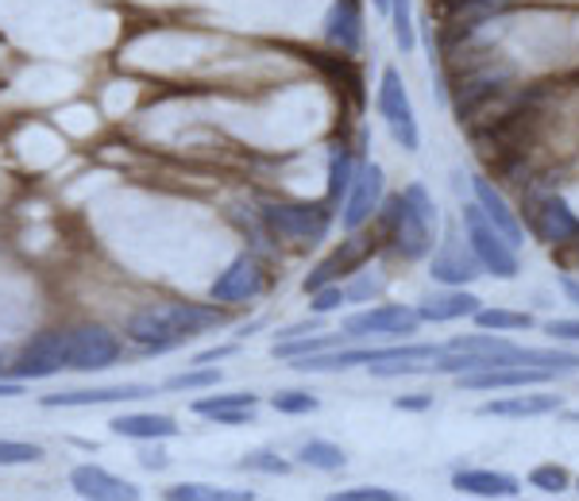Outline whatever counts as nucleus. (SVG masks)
<instances>
[{"instance_id": "34", "label": "nucleus", "mask_w": 579, "mask_h": 501, "mask_svg": "<svg viewBox=\"0 0 579 501\" xmlns=\"http://www.w3.org/2000/svg\"><path fill=\"white\" fill-rule=\"evenodd\" d=\"M333 501H394V490L382 487H359V490H340Z\"/></svg>"}, {"instance_id": "1", "label": "nucleus", "mask_w": 579, "mask_h": 501, "mask_svg": "<svg viewBox=\"0 0 579 501\" xmlns=\"http://www.w3.org/2000/svg\"><path fill=\"white\" fill-rule=\"evenodd\" d=\"M120 340L108 328L85 324L70 332H43L20 351L12 374L15 379H51L59 371H105L120 359Z\"/></svg>"}, {"instance_id": "26", "label": "nucleus", "mask_w": 579, "mask_h": 501, "mask_svg": "<svg viewBox=\"0 0 579 501\" xmlns=\"http://www.w3.org/2000/svg\"><path fill=\"white\" fill-rule=\"evenodd\" d=\"M340 343V335H313V340H283L275 343L278 359H302V355H320V351H333Z\"/></svg>"}, {"instance_id": "14", "label": "nucleus", "mask_w": 579, "mask_h": 501, "mask_svg": "<svg viewBox=\"0 0 579 501\" xmlns=\"http://www.w3.org/2000/svg\"><path fill=\"white\" fill-rule=\"evenodd\" d=\"M534 224H537V232H541L545 244H568V239H579V216L568 209L565 198L537 201Z\"/></svg>"}, {"instance_id": "25", "label": "nucleus", "mask_w": 579, "mask_h": 501, "mask_svg": "<svg viewBox=\"0 0 579 501\" xmlns=\"http://www.w3.org/2000/svg\"><path fill=\"white\" fill-rule=\"evenodd\" d=\"M475 324L495 328V332H522V328H534L529 312H510V309H480L475 312Z\"/></svg>"}, {"instance_id": "10", "label": "nucleus", "mask_w": 579, "mask_h": 501, "mask_svg": "<svg viewBox=\"0 0 579 501\" xmlns=\"http://www.w3.org/2000/svg\"><path fill=\"white\" fill-rule=\"evenodd\" d=\"M155 386L124 382V386H97V390H66V394H46L43 409H85V405H116L131 397H151Z\"/></svg>"}, {"instance_id": "39", "label": "nucleus", "mask_w": 579, "mask_h": 501, "mask_svg": "<svg viewBox=\"0 0 579 501\" xmlns=\"http://www.w3.org/2000/svg\"><path fill=\"white\" fill-rule=\"evenodd\" d=\"M560 286H565V294L579 305V281L572 278V274H560Z\"/></svg>"}, {"instance_id": "11", "label": "nucleus", "mask_w": 579, "mask_h": 501, "mask_svg": "<svg viewBox=\"0 0 579 501\" xmlns=\"http://www.w3.org/2000/svg\"><path fill=\"white\" fill-rule=\"evenodd\" d=\"M557 379V371H545V366H491V371H472L460 374V386L464 390H506V386H537V382Z\"/></svg>"}, {"instance_id": "37", "label": "nucleus", "mask_w": 579, "mask_h": 501, "mask_svg": "<svg viewBox=\"0 0 579 501\" xmlns=\"http://www.w3.org/2000/svg\"><path fill=\"white\" fill-rule=\"evenodd\" d=\"M549 335H560V340H579V320H552Z\"/></svg>"}, {"instance_id": "7", "label": "nucleus", "mask_w": 579, "mask_h": 501, "mask_svg": "<svg viewBox=\"0 0 579 501\" xmlns=\"http://www.w3.org/2000/svg\"><path fill=\"white\" fill-rule=\"evenodd\" d=\"M70 487H74L77 498H90V501H136L139 487L120 475L105 471L97 463H82L70 471Z\"/></svg>"}, {"instance_id": "18", "label": "nucleus", "mask_w": 579, "mask_h": 501, "mask_svg": "<svg viewBox=\"0 0 579 501\" xmlns=\"http://www.w3.org/2000/svg\"><path fill=\"white\" fill-rule=\"evenodd\" d=\"M475 270H480V258L467 255V250L460 247L456 236H449L444 250L433 258V278L436 281H472V278H480Z\"/></svg>"}, {"instance_id": "17", "label": "nucleus", "mask_w": 579, "mask_h": 501, "mask_svg": "<svg viewBox=\"0 0 579 501\" xmlns=\"http://www.w3.org/2000/svg\"><path fill=\"white\" fill-rule=\"evenodd\" d=\"M452 487L464 490V494H475V498H518V479L503 471H456Z\"/></svg>"}, {"instance_id": "15", "label": "nucleus", "mask_w": 579, "mask_h": 501, "mask_svg": "<svg viewBox=\"0 0 579 501\" xmlns=\"http://www.w3.org/2000/svg\"><path fill=\"white\" fill-rule=\"evenodd\" d=\"M325 39L340 46L344 54H359L364 46V20L356 12V0H336L325 15Z\"/></svg>"}, {"instance_id": "3", "label": "nucleus", "mask_w": 579, "mask_h": 501, "mask_svg": "<svg viewBox=\"0 0 579 501\" xmlns=\"http://www.w3.org/2000/svg\"><path fill=\"white\" fill-rule=\"evenodd\" d=\"M433 228L436 205L425 193V185H410L406 193L387 201V232L402 258H425L433 247Z\"/></svg>"}, {"instance_id": "30", "label": "nucleus", "mask_w": 579, "mask_h": 501, "mask_svg": "<svg viewBox=\"0 0 579 501\" xmlns=\"http://www.w3.org/2000/svg\"><path fill=\"white\" fill-rule=\"evenodd\" d=\"M39 459H43L39 444L0 440V467H23V463H39Z\"/></svg>"}, {"instance_id": "32", "label": "nucleus", "mask_w": 579, "mask_h": 501, "mask_svg": "<svg viewBox=\"0 0 579 501\" xmlns=\"http://www.w3.org/2000/svg\"><path fill=\"white\" fill-rule=\"evenodd\" d=\"M244 471H260V475H290V463L283 456H275V451H252V456H244Z\"/></svg>"}, {"instance_id": "21", "label": "nucleus", "mask_w": 579, "mask_h": 501, "mask_svg": "<svg viewBox=\"0 0 579 501\" xmlns=\"http://www.w3.org/2000/svg\"><path fill=\"white\" fill-rule=\"evenodd\" d=\"M260 397L252 390H236V394H213V397H198L193 402V413L198 417H217V413H232V409H255Z\"/></svg>"}, {"instance_id": "20", "label": "nucleus", "mask_w": 579, "mask_h": 501, "mask_svg": "<svg viewBox=\"0 0 579 501\" xmlns=\"http://www.w3.org/2000/svg\"><path fill=\"white\" fill-rule=\"evenodd\" d=\"M475 312H480V297H472V294H441V297H429V301H421L418 320H433V324H441V320L475 317Z\"/></svg>"}, {"instance_id": "6", "label": "nucleus", "mask_w": 579, "mask_h": 501, "mask_svg": "<svg viewBox=\"0 0 579 501\" xmlns=\"http://www.w3.org/2000/svg\"><path fill=\"white\" fill-rule=\"evenodd\" d=\"M263 224L283 239H320L333 224L325 205H263Z\"/></svg>"}, {"instance_id": "31", "label": "nucleus", "mask_w": 579, "mask_h": 501, "mask_svg": "<svg viewBox=\"0 0 579 501\" xmlns=\"http://www.w3.org/2000/svg\"><path fill=\"white\" fill-rule=\"evenodd\" d=\"M529 482H534L537 490H545V494H565V490H568V471H565V467H557V463H545V467H534Z\"/></svg>"}, {"instance_id": "24", "label": "nucleus", "mask_w": 579, "mask_h": 501, "mask_svg": "<svg viewBox=\"0 0 579 501\" xmlns=\"http://www.w3.org/2000/svg\"><path fill=\"white\" fill-rule=\"evenodd\" d=\"M351 178H356V167H351V154L344 151H333V162H328V201H344L351 190Z\"/></svg>"}, {"instance_id": "33", "label": "nucleus", "mask_w": 579, "mask_h": 501, "mask_svg": "<svg viewBox=\"0 0 579 501\" xmlns=\"http://www.w3.org/2000/svg\"><path fill=\"white\" fill-rule=\"evenodd\" d=\"M344 305V289L340 286H320L313 289V312L325 317V312H336Z\"/></svg>"}, {"instance_id": "8", "label": "nucleus", "mask_w": 579, "mask_h": 501, "mask_svg": "<svg viewBox=\"0 0 579 501\" xmlns=\"http://www.w3.org/2000/svg\"><path fill=\"white\" fill-rule=\"evenodd\" d=\"M418 312L402 309V305H379V309L356 312V317L344 320V332L348 335H413L418 332Z\"/></svg>"}, {"instance_id": "43", "label": "nucleus", "mask_w": 579, "mask_h": 501, "mask_svg": "<svg viewBox=\"0 0 579 501\" xmlns=\"http://www.w3.org/2000/svg\"><path fill=\"white\" fill-rule=\"evenodd\" d=\"M0 371H4V366H0Z\"/></svg>"}, {"instance_id": "36", "label": "nucleus", "mask_w": 579, "mask_h": 501, "mask_svg": "<svg viewBox=\"0 0 579 501\" xmlns=\"http://www.w3.org/2000/svg\"><path fill=\"white\" fill-rule=\"evenodd\" d=\"M429 405H433V397H425V394L394 397V409H410V413H421V409H429Z\"/></svg>"}, {"instance_id": "42", "label": "nucleus", "mask_w": 579, "mask_h": 501, "mask_svg": "<svg viewBox=\"0 0 579 501\" xmlns=\"http://www.w3.org/2000/svg\"><path fill=\"white\" fill-rule=\"evenodd\" d=\"M375 8H379V12H387V8H390V0H375Z\"/></svg>"}, {"instance_id": "41", "label": "nucleus", "mask_w": 579, "mask_h": 501, "mask_svg": "<svg viewBox=\"0 0 579 501\" xmlns=\"http://www.w3.org/2000/svg\"><path fill=\"white\" fill-rule=\"evenodd\" d=\"M436 4H441V8H449V12H456V8H464L467 0H436Z\"/></svg>"}, {"instance_id": "29", "label": "nucleus", "mask_w": 579, "mask_h": 501, "mask_svg": "<svg viewBox=\"0 0 579 501\" xmlns=\"http://www.w3.org/2000/svg\"><path fill=\"white\" fill-rule=\"evenodd\" d=\"M390 20H394V39H398V46L402 51H413V12H410V0H390Z\"/></svg>"}, {"instance_id": "28", "label": "nucleus", "mask_w": 579, "mask_h": 501, "mask_svg": "<svg viewBox=\"0 0 579 501\" xmlns=\"http://www.w3.org/2000/svg\"><path fill=\"white\" fill-rule=\"evenodd\" d=\"M221 382V371L217 366H201V371H182V374H170L162 386L167 390H209Z\"/></svg>"}, {"instance_id": "27", "label": "nucleus", "mask_w": 579, "mask_h": 501, "mask_svg": "<svg viewBox=\"0 0 579 501\" xmlns=\"http://www.w3.org/2000/svg\"><path fill=\"white\" fill-rule=\"evenodd\" d=\"M271 405H275L278 413H286V417H305V413H317L320 402L313 394H305V390H283V394L271 397Z\"/></svg>"}, {"instance_id": "13", "label": "nucleus", "mask_w": 579, "mask_h": 501, "mask_svg": "<svg viewBox=\"0 0 579 501\" xmlns=\"http://www.w3.org/2000/svg\"><path fill=\"white\" fill-rule=\"evenodd\" d=\"M472 190H475V205L483 209V216H487V221L495 224V232L506 239V244L518 250V247H522V224H518V216L510 213V205H506L503 193H498L495 185L487 182V178H475Z\"/></svg>"}, {"instance_id": "9", "label": "nucleus", "mask_w": 579, "mask_h": 501, "mask_svg": "<svg viewBox=\"0 0 579 501\" xmlns=\"http://www.w3.org/2000/svg\"><path fill=\"white\" fill-rule=\"evenodd\" d=\"M379 198H382V167H375V162H364V167L356 170V178H351V190H348V205H344V228L356 232L359 224L367 221V216L379 209Z\"/></svg>"}, {"instance_id": "2", "label": "nucleus", "mask_w": 579, "mask_h": 501, "mask_svg": "<svg viewBox=\"0 0 579 501\" xmlns=\"http://www.w3.org/2000/svg\"><path fill=\"white\" fill-rule=\"evenodd\" d=\"M224 312L213 309V305H151V309L136 312L128 320V340L139 343L144 351H175L182 343H190L193 335L213 332V328H224Z\"/></svg>"}, {"instance_id": "4", "label": "nucleus", "mask_w": 579, "mask_h": 501, "mask_svg": "<svg viewBox=\"0 0 579 501\" xmlns=\"http://www.w3.org/2000/svg\"><path fill=\"white\" fill-rule=\"evenodd\" d=\"M464 228H467V244H472V255L480 258L483 270H491L495 278H514L518 274V250L506 244L495 232V224L483 216L480 205L464 209Z\"/></svg>"}, {"instance_id": "40", "label": "nucleus", "mask_w": 579, "mask_h": 501, "mask_svg": "<svg viewBox=\"0 0 579 501\" xmlns=\"http://www.w3.org/2000/svg\"><path fill=\"white\" fill-rule=\"evenodd\" d=\"M23 386L20 382H0V397H20Z\"/></svg>"}, {"instance_id": "35", "label": "nucleus", "mask_w": 579, "mask_h": 501, "mask_svg": "<svg viewBox=\"0 0 579 501\" xmlns=\"http://www.w3.org/2000/svg\"><path fill=\"white\" fill-rule=\"evenodd\" d=\"M139 463H144L147 471H162V467L170 463V456H167V451H159V448H144V451H139Z\"/></svg>"}, {"instance_id": "23", "label": "nucleus", "mask_w": 579, "mask_h": 501, "mask_svg": "<svg viewBox=\"0 0 579 501\" xmlns=\"http://www.w3.org/2000/svg\"><path fill=\"white\" fill-rule=\"evenodd\" d=\"M297 459H302L305 467H313V471H340V467H344V451L336 448V444H328V440L302 444Z\"/></svg>"}, {"instance_id": "22", "label": "nucleus", "mask_w": 579, "mask_h": 501, "mask_svg": "<svg viewBox=\"0 0 579 501\" xmlns=\"http://www.w3.org/2000/svg\"><path fill=\"white\" fill-rule=\"evenodd\" d=\"M170 501H252V494H236V490L206 487V482H178L167 490Z\"/></svg>"}, {"instance_id": "38", "label": "nucleus", "mask_w": 579, "mask_h": 501, "mask_svg": "<svg viewBox=\"0 0 579 501\" xmlns=\"http://www.w3.org/2000/svg\"><path fill=\"white\" fill-rule=\"evenodd\" d=\"M236 348H213V351H201L198 355V363H217V359H224V355H232Z\"/></svg>"}, {"instance_id": "16", "label": "nucleus", "mask_w": 579, "mask_h": 501, "mask_svg": "<svg viewBox=\"0 0 579 501\" xmlns=\"http://www.w3.org/2000/svg\"><path fill=\"white\" fill-rule=\"evenodd\" d=\"M116 436H128V440H170L178 436L175 417H162V413H124V417H113Z\"/></svg>"}, {"instance_id": "12", "label": "nucleus", "mask_w": 579, "mask_h": 501, "mask_svg": "<svg viewBox=\"0 0 579 501\" xmlns=\"http://www.w3.org/2000/svg\"><path fill=\"white\" fill-rule=\"evenodd\" d=\"M260 289H263L260 263H255L252 255H240L236 263L229 266V270L217 274L209 297H213V301H248V297H255Z\"/></svg>"}, {"instance_id": "5", "label": "nucleus", "mask_w": 579, "mask_h": 501, "mask_svg": "<svg viewBox=\"0 0 579 501\" xmlns=\"http://www.w3.org/2000/svg\"><path fill=\"white\" fill-rule=\"evenodd\" d=\"M379 113L387 120L390 136L406 147V151H418L421 147V131H418V116H413L410 105V93L402 85V74L394 66L382 70V82H379Z\"/></svg>"}, {"instance_id": "19", "label": "nucleus", "mask_w": 579, "mask_h": 501, "mask_svg": "<svg viewBox=\"0 0 579 501\" xmlns=\"http://www.w3.org/2000/svg\"><path fill=\"white\" fill-rule=\"evenodd\" d=\"M560 397L552 394H534V397H503V402L483 405V417H545V413H557Z\"/></svg>"}]
</instances>
